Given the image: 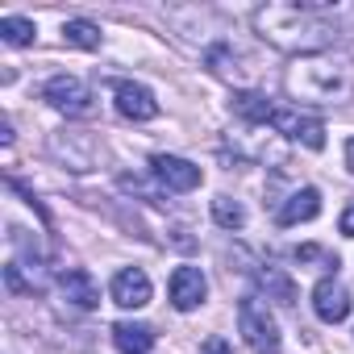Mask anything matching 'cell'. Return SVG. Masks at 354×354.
<instances>
[{
    "instance_id": "obj_17",
    "label": "cell",
    "mask_w": 354,
    "mask_h": 354,
    "mask_svg": "<svg viewBox=\"0 0 354 354\" xmlns=\"http://www.w3.org/2000/svg\"><path fill=\"white\" fill-rule=\"evenodd\" d=\"M234 113L242 117V121H271V100L263 96V92H250V88H242V92H234Z\"/></svg>"
},
{
    "instance_id": "obj_14",
    "label": "cell",
    "mask_w": 354,
    "mask_h": 354,
    "mask_svg": "<svg viewBox=\"0 0 354 354\" xmlns=\"http://www.w3.org/2000/svg\"><path fill=\"white\" fill-rule=\"evenodd\" d=\"M321 213V192L317 188H296L279 209H275V221L279 225H300V221H313Z\"/></svg>"
},
{
    "instance_id": "obj_20",
    "label": "cell",
    "mask_w": 354,
    "mask_h": 354,
    "mask_svg": "<svg viewBox=\"0 0 354 354\" xmlns=\"http://www.w3.org/2000/svg\"><path fill=\"white\" fill-rule=\"evenodd\" d=\"M0 38H5L9 46H30L38 38V30H34L30 17H0Z\"/></svg>"
},
{
    "instance_id": "obj_22",
    "label": "cell",
    "mask_w": 354,
    "mask_h": 354,
    "mask_svg": "<svg viewBox=\"0 0 354 354\" xmlns=\"http://www.w3.org/2000/svg\"><path fill=\"white\" fill-rule=\"evenodd\" d=\"M201 354H234V350H230V342H225V337H209V342L201 346Z\"/></svg>"
},
{
    "instance_id": "obj_3",
    "label": "cell",
    "mask_w": 354,
    "mask_h": 354,
    "mask_svg": "<svg viewBox=\"0 0 354 354\" xmlns=\"http://www.w3.org/2000/svg\"><path fill=\"white\" fill-rule=\"evenodd\" d=\"M238 329H242V337L254 354H279V325H275L271 308L259 296L238 300Z\"/></svg>"
},
{
    "instance_id": "obj_5",
    "label": "cell",
    "mask_w": 354,
    "mask_h": 354,
    "mask_svg": "<svg viewBox=\"0 0 354 354\" xmlns=\"http://www.w3.org/2000/svg\"><path fill=\"white\" fill-rule=\"evenodd\" d=\"M271 129L283 133V138H292V142H300V146H308V150H321V146H325V125H321V117H313V113H304V109H275V113H271Z\"/></svg>"
},
{
    "instance_id": "obj_15",
    "label": "cell",
    "mask_w": 354,
    "mask_h": 354,
    "mask_svg": "<svg viewBox=\"0 0 354 354\" xmlns=\"http://www.w3.org/2000/svg\"><path fill=\"white\" fill-rule=\"evenodd\" d=\"M5 283H9L13 292H21V296L42 292V288H46V267H42V259H13V263L5 267Z\"/></svg>"
},
{
    "instance_id": "obj_4",
    "label": "cell",
    "mask_w": 354,
    "mask_h": 354,
    "mask_svg": "<svg viewBox=\"0 0 354 354\" xmlns=\"http://www.w3.org/2000/svg\"><path fill=\"white\" fill-rule=\"evenodd\" d=\"M42 100L63 117H88L92 113V88L80 75H55L42 84Z\"/></svg>"
},
{
    "instance_id": "obj_8",
    "label": "cell",
    "mask_w": 354,
    "mask_h": 354,
    "mask_svg": "<svg viewBox=\"0 0 354 354\" xmlns=\"http://www.w3.org/2000/svg\"><path fill=\"white\" fill-rule=\"evenodd\" d=\"M150 171H154V180L167 188V192H196L201 188V167L180 158V154H154L150 158Z\"/></svg>"
},
{
    "instance_id": "obj_12",
    "label": "cell",
    "mask_w": 354,
    "mask_h": 354,
    "mask_svg": "<svg viewBox=\"0 0 354 354\" xmlns=\"http://www.w3.org/2000/svg\"><path fill=\"white\" fill-rule=\"evenodd\" d=\"M113 300L121 304V308H142V304H150V275L142 271V267H121L117 275H113Z\"/></svg>"
},
{
    "instance_id": "obj_7",
    "label": "cell",
    "mask_w": 354,
    "mask_h": 354,
    "mask_svg": "<svg viewBox=\"0 0 354 354\" xmlns=\"http://www.w3.org/2000/svg\"><path fill=\"white\" fill-rule=\"evenodd\" d=\"M50 154L55 158H63L71 171H92L96 162H100V154H104V146H100V138H92V133H55L50 138Z\"/></svg>"
},
{
    "instance_id": "obj_19",
    "label": "cell",
    "mask_w": 354,
    "mask_h": 354,
    "mask_svg": "<svg viewBox=\"0 0 354 354\" xmlns=\"http://www.w3.org/2000/svg\"><path fill=\"white\" fill-rule=\"evenodd\" d=\"M63 42L67 46H80V50H96L100 46V30L92 21H84V17H75V21L63 26Z\"/></svg>"
},
{
    "instance_id": "obj_18",
    "label": "cell",
    "mask_w": 354,
    "mask_h": 354,
    "mask_svg": "<svg viewBox=\"0 0 354 354\" xmlns=\"http://www.w3.org/2000/svg\"><path fill=\"white\" fill-rule=\"evenodd\" d=\"M254 279H259V283H263V288H267V292L279 300V304H296V283H292L283 271H275V267L259 271V267H254Z\"/></svg>"
},
{
    "instance_id": "obj_24",
    "label": "cell",
    "mask_w": 354,
    "mask_h": 354,
    "mask_svg": "<svg viewBox=\"0 0 354 354\" xmlns=\"http://www.w3.org/2000/svg\"><path fill=\"white\" fill-rule=\"evenodd\" d=\"M346 167H350V175H354V142H346Z\"/></svg>"
},
{
    "instance_id": "obj_23",
    "label": "cell",
    "mask_w": 354,
    "mask_h": 354,
    "mask_svg": "<svg viewBox=\"0 0 354 354\" xmlns=\"http://www.w3.org/2000/svg\"><path fill=\"white\" fill-rule=\"evenodd\" d=\"M342 234H346V238H354V205L342 213Z\"/></svg>"
},
{
    "instance_id": "obj_10",
    "label": "cell",
    "mask_w": 354,
    "mask_h": 354,
    "mask_svg": "<svg viewBox=\"0 0 354 354\" xmlns=\"http://www.w3.org/2000/svg\"><path fill=\"white\" fill-rule=\"evenodd\" d=\"M113 96H117V113L129 117V121H154L158 117V100L146 84H133V80H117L113 84Z\"/></svg>"
},
{
    "instance_id": "obj_1",
    "label": "cell",
    "mask_w": 354,
    "mask_h": 354,
    "mask_svg": "<svg viewBox=\"0 0 354 354\" xmlns=\"http://www.w3.org/2000/svg\"><path fill=\"white\" fill-rule=\"evenodd\" d=\"M254 34L283 55H329L333 46L354 38V5L350 0H275L254 9Z\"/></svg>"
},
{
    "instance_id": "obj_6",
    "label": "cell",
    "mask_w": 354,
    "mask_h": 354,
    "mask_svg": "<svg viewBox=\"0 0 354 354\" xmlns=\"http://www.w3.org/2000/svg\"><path fill=\"white\" fill-rule=\"evenodd\" d=\"M205 67H209L217 80L234 84L238 92H242V84H246V80H250V71H254L250 55H246V50H238L234 42H213V46L205 50Z\"/></svg>"
},
{
    "instance_id": "obj_11",
    "label": "cell",
    "mask_w": 354,
    "mask_h": 354,
    "mask_svg": "<svg viewBox=\"0 0 354 354\" xmlns=\"http://www.w3.org/2000/svg\"><path fill=\"white\" fill-rule=\"evenodd\" d=\"M313 313L325 321V325H337L350 317V292L337 275H325L317 288H313Z\"/></svg>"
},
{
    "instance_id": "obj_21",
    "label": "cell",
    "mask_w": 354,
    "mask_h": 354,
    "mask_svg": "<svg viewBox=\"0 0 354 354\" xmlns=\"http://www.w3.org/2000/svg\"><path fill=\"white\" fill-rule=\"evenodd\" d=\"M213 221H217L221 230H242V225H246V209H242L238 201H230V196H217V201H213Z\"/></svg>"
},
{
    "instance_id": "obj_13",
    "label": "cell",
    "mask_w": 354,
    "mask_h": 354,
    "mask_svg": "<svg viewBox=\"0 0 354 354\" xmlns=\"http://www.w3.org/2000/svg\"><path fill=\"white\" fill-rule=\"evenodd\" d=\"M59 288H63L67 304H75V308H84V313L100 304V283H96L92 271H84V267H67V271L59 275Z\"/></svg>"
},
{
    "instance_id": "obj_16",
    "label": "cell",
    "mask_w": 354,
    "mask_h": 354,
    "mask_svg": "<svg viewBox=\"0 0 354 354\" xmlns=\"http://www.w3.org/2000/svg\"><path fill=\"white\" fill-rule=\"evenodd\" d=\"M113 342L121 354H150L154 350V329L142 321H117L113 325Z\"/></svg>"
},
{
    "instance_id": "obj_9",
    "label": "cell",
    "mask_w": 354,
    "mask_h": 354,
    "mask_svg": "<svg viewBox=\"0 0 354 354\" xmlns=\"http://www.w3.org/2000/svg\"><path fill=\"white\" fill-rule=\"evenodd\" d=\"M167 292H171V304L180 308V313H192V308L205 304V296H209V279H205L201 267H175Z\"/></svg>"
},
{
    "instance_id": "obj_2",
    "label": "cell",
    "mask_w": 354,
    "mask_h": 354,
    "mask_svg": "<svg viewBox=\"0 0 354 354\" xmlns=\"http://www.w3.org/2000/svg\"><path fill=\"white\" fill-rule=\"evenodd\" d=\"M288 96L300 104H346L354 100V59L329 50V55H304L283 75Z\"/></svg>"
}]
</instances>
